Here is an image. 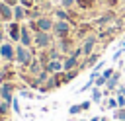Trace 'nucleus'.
Wrapping results in <instances>:
<instances>
[{"label": "nucleus", "instance_id": "f257e3e1", "mask_svg": "<svg viewBox=\"0 0 125 121\" xmlns=\"http://www.w3.org/2000/svg\"><path fill=\"white\" fill-rule=\"evenodd\" d=\"M53 27H55V31H57L59 35H66V33H68V29H70L68 21H64V20H62V21H57Z\"/></svg>", "mask_w": 125, "mask_h": 121}, {"label": "nucleus", "instance_id": "f03ea898", "mask_svg": "<svg viewBox=\"0 0 125 121\" xmlns=\"http://www.w3.org/2000/svg\"><path fill=\"white\" fill-rule=\"evenodd\" d=\"M96 37H88L86 41H84V47H82V53L84 55H92V49H94V45H96Z\"/></svg>", "mask_w": 125, "mask_h": 121}, {"label": "nucleus", "instance_id": "7ed1b4c3", "mask_svg": "<svg viewBox=\"0 0 125 121\" xmlns=\"http://www.w3.org/2000/svg\"><path fill=\"white\" fill-rule=\"evenodd\" d=\"M18 60H20L21 64L29 62V51H27V49H23V47H20V49H18Z\"/></svg>", "mask_w": 125, "mask_h": 121}, {"label": "nucleus", "instance_id": "20e7f679", "mask_svg": "<svg viewBox=\"0 0 125 121\" xmlns=\"http://www.w3.org/2000/svg\"><path fill=\"white\" fill-rule=\"evenodd\" d=\"M49 41H51V39H49V35H47L45 31H39V33H37V39H35V43H37V45L45 47V45H49Z\"/></svg>", "mask_w": 125, "mask_h": 121}, {"label": "nucleus", "instance_id": "39448f33", "mask_svg": "<svg viewBox=\"0 0 125 121\" xmlns=\"http://www.w3.org/2000/svg\"><path fill=\"white\" fill-rule=\"evenodd\" d=\"M37 27H39L41 31H47V29H51V27H53V23H51V20H47V18H41V20L37 21Z\"/></svg>", "mask_w": 125, "mask_h": 121}, {"label": "nucleus", "instance_id": "423d86ee", "mask_svg": "<svg viewBox=\"0 0 125 121\" xmlns=\"http://www.w3.org/2000/svg\"><path fill=\"white\" fill-rule=\"evenodd\" d=\"M117 82H119V72H117V74H113L111 78H107L105 88H107V90H115V88H117Z\"/></svg>", "mask_w": 125, "mask_h": 121}, {"label": "nucleus", "instance_id": "0eeeda50", "mask_svg": "<svg viewBox=\"0 0 125 121\" xmlns=\"http://www.w3.org/2000/svg\"><path fill=\"white\" fill-rule=\"evenodd\" d=\"M76 59H78L76 55H70V57L66 59V62L62 64V68H64V70H70V68H74V66H76Z\"/></svg>", "mask_w": 125, "mask_h": 121}, {"label": "nucleus", "instance_id": "6e6552de", "mask_svg": "<svg viewBox=\"0 0 125 121\" xmlns=\"http://www.w3.org/2000/svg\"><path fill=\"white\" fill-rule=\"evenodd\" d=\"M113 119L115 121H125V107H115L113 109Z\"/></svg>", "mask_w": 125, "mask_h": 121}, {"label": "nucleus", "instance_id": "1a4fd4ad", "mask_svg": "<svg viewBox=\"0 0 125 121\" xmlns=\"http://www.w3.org/2000/svg\"><path fill=\"white\" fill-rule=\"evenodd\" d=\"M61 68H62V64L57 62V60H51V62L47 64V70H49V72H59Z\"/></svg>", "mask_w": 125, "mask_h": 121}, {"label": "nucleus", "instance_id": "9d476101", "mask_svg": "<svg viewBox=\"0 0 125 121\" xmlns=\"http://www.w3.org/2000/svg\"><path fill=\"white\" fill-rule=\"evenodd\" d=\"M98 60H100V55H98V53H92V55L88 57V60L84 62V66H92V64H96Z\"/></svg>", "mask_w": 125, "mask_h": 121}, {"label": "nucleus", "instance_id": "9b49d317", "mask_svg": "<svg viewBox=\"0 0 125 121\" xmlns=\"http://www.w3.org/2000/svg\"><path fill=\"white\" fill-rule=\"evenodd\" d=\"M0 14H2V18H6V20H8V18L12 16V10H10L6 4H0Z\"/></svg>", "mask_w": 125, "mask_h": 121}, {"label": "nucleus", "instance_id": "f8f14e48", "mask_svg": "<svg viewBox=\"0 0 125 121\" xmlns=\"http://www.w3.org/2000/svg\"><path fill=\"white\" fill-rule=\"evenodd\" d=\"M94 82H96V88H102V86H105V84H107V78L102 74V76H98Z\"/></svg>", "mask_w": 125, "mask_h": 121}, {"label": "nucleus", "instance_id": "ddd939ff", "mask_svg": "<svg viewBox=\"0 0 125 121\" xmlns=\"http://www.w3.org/2000/svg\"><path fill=\"white\" fill-rule=\"evenodd\" d=\"M21 41H23V45H29V41H31V37H29V33H27L25 27L21 29Z\"/></svg>", "mask_w": 125, "mask_h": 121}, {"label": "nucleus", "instance_id": "4468645a", "mask_svg": "<svg viewBox=\"0 0 125 121\" xmlns=\"http://www.w3.org/2000/svg\"><path fill=\"white\" fill-rule=\"evenodd\" d=\"M2 57H6V59H12V47L4 45V47H2Z\"/></svg>", "mask_w": 125, "mask_h": 121}, {"label": "nucleus", "instance_id": "2eb2a0df", "mask_svg": "<svg viewBox=\"0 0 125 121\" xmlns=\"http://www.w3.org/2000/svg\"><path fill=\"white\" fill-rule=\"evenodd\" d=\"M100 98H102V92H100V88H94V92H92V100H94V101H102Z\"/></svg>", "mask_w": 125, "mask_h": 121}, {"label": "nucleus", "instance_id": "dca6fc26", "mask_svg": "<svg viewBox=\"0 0 125 121\" xmlns=\"http://www.w3.org/2000/svg\"><path fill=\"white\" fill-rule=\"evenodd\" d=\"M107 107H109V109H115V107H119L117 100H115V98H109V100H107Z\"/></svg>", "mask_w": 125, "mask_h": 121}, {"label": "nucleus", "instance_id": "f3484780", "mask_svg": "<svg viewBox=\"0 0 125 121\" xmlns=\"http://www.w3.org/2000/svg\"><path fill=\"white\" fill-rule=\"evenodd\" d=\"M10 33H12V37H14V39H18L20 29H18V25H16V23H14V25H10Z\"/></svg>", "mask_w": 125, "mask_h": 121}, {"label": "nucleus", "instance_id": "a211bd4d", "mask_svg": "<svg viewBox=\"0 0 125 121\" xmlns=\"http://www.w3.org/2000/svg\"><path fill=\"white\" fill-rule=\"evenodd\" d=\"M2 96H4V100H10V86L2 88Z\"/></svg>", "mask_w": 125, "mask_h": 121}, {"label": "nucleus", "instance_id": "6ab92c4d", "mask_svg": "<svg viewBox=\"0 0 125 121\" xmlns=\"http://www.w3.org/2000/svg\"><path fill=\"white\" fill-rule=\"evenodd\" d=\"M16 18H18V20L23 18V8H21V6H16Z\"/></svg>", "mask_w": 125, "mask_h": 121}, {"label": "nucleus", "instance_id": "aec40b11", "mask_svg": "<svg viewBox=\"0 0 125 121\" xmlns=\"http://www.w3.org/2000/svg\"><path fill=\"white\" fill-rule=\"evenodd\" d=\"M123 53H125V49H123V47H121V49H117V51L113 53V60H117V59H119V57H121Z\"/></svg>", "mask_w": 125, "mask_h": 121}, {"label": "nucleus", "instance_id": "412c9836", "mask_svg": "<svg viewBox=\"0 0 125 121\" xmlns=\"http://www.w3.org/2000/svg\"><path fill=\"white\" fill-rule=\"evenodd\" d=\"M80 111H82V105H72V107H70V113H72V115H76V113H80Z\"/></svg>", "mask_w": 125, "mask_h": 121}, {"label": "nucleus", "instance_id": "4be33fe9", "mask_svg": "<svg viewBox=\"0 0 125 121\" xmlns=\"http://www.w3.org/2000/svg\"><path fill=\"white\" fill-rule=\"evenodd\" d=\"M117 103H119V107H125V96L117 94Z\"/></svg>", "mask_w": 125, "mask_h": 121}, {"label": "nucleus", "instance_id": "5701e85b", "mask_svg": "<svg viewBox=\"0 0 125 121\" xmlns=\"http://www.w3.org/2000/svg\"><path fill=\"white\" fill-rule=\"evenodd\" d=\"M57 16H59L61 20H64V21L68 20V16H66V12H62V10H59V12H57Z\"/></svg>", "mask_w": 125, "mask_h": 121}, {"label": "nucleus", "instance_id": "b1692460", "mask_svg": "<svg viewBox=\"0 0 125 121\" xmlns=\"http://www.w3.org/2000/svg\"><path fill=\"white\" fill-rule=\"evenodd\" d=\"M113 74H115V72H113V68H107V70L104 72V76H105V78H111Z\"/></svg>", "mask_w": 125, "mask_h": 121}, {"label": "nucleus", "instance_id": "393cba45", "mask_svg": "<svg viewBox=\"0 0 125 121\" xmlns=\"http://www.w3.org/2000/svg\"><path fill=\"white\" fill-rule=\"evenodd\" d=\"M72 4H74V0H62V6H66V8L72 6Z\"/></svg>", "mask_w": 125, "mask_h": 121}, {"label": "nucleus", "instance_id": "a878e982", "mask_svg": "<svg viewBox=\"0 0 125 121\" xmlns=\"http://www.w3.org/2000/svg\"><path fill=\"white\" fill-rule=\"evenodd\" d=\"M20 2H21L23 6H31V4H33V0H20Z\"/></svg>", "mask_w": 125, "mask_h": 121}, {"label": "nucleus", "instance_id": "bb28decb", "mask_svg": "<svg viewBox=\"0 0 125 121\" xmlns=\"http://www.w3.org/2000/svg\"><path fill=\"white\" fill-rule=\"evenodd\" d=\"M80 105H82V109H88V107H90V101H84V103H80Z\"/></svg>", "mask_w": 125, "mask_h": 121}, {"label": "nucleus", "instance_id": "cd10ccee", "mask_svg": "<svg viewBox=\"0 0 125 121\" xmlns=\"http://www.w3.org/2000/svg\"><path fill=\"white\" fill-rule=\"evenodd\" d=\"M117 94H121V96H125V86H121V88L117 90Z\"/></svg>", "mask_w": 125, "mask_h": 121}, {"label": "nucleus", "instance_id": "c85d7f7f", "mask_svg": "<svg viewBox=\"0 0 125 121\" xmlns=\"http://www.w3.org/2000/svg\"><path fill=\"white\" fill-rule=\"evenodd\" d=\"M119 45H121V47H125V37L121 39V43H119Z\"/></svg>", "mask_w": 125, "mask_h": 121}, {"label": "nucleus", "instance_id": "c756f323", "mask_svg": "<svg viewBox=\"0 0 125 121\" xmlns=\"http://www.w3.org/2000/svg\"><path fill=\"white\" fill-rule=\"evenodd\" d=\"M90 121H100V117H92V119H90Z\"/></svg>", "mask_w": 125, "mask_h": 121}, {"label": "nucleus", "instance_id": "7c9ffc66", "mask_svg": "<svg viewBox=\"0 0 125 121\" xmlns=\"http://www.w3.org/2000/svg\"><path fill=\"white\" fill-rule=\"evenodd\" d=\"M107 2H115V0H107Z\"/></svg>", "mask_w": 125, "mask_h": 121}, {"label": "nucleus", "instance_id": "2f4dec72", "mask_svg": "<svg viewBox=\"0 0 125 121\" xmlns=\"http://www.w3.org/2000/svg\"><path fill=\"white\" fill-rule=\"evenodd\" d=\"M121 2H125V0H121Z\"/></svg>", "mask_w": 125, "mask_h": 121}]
</instances>
